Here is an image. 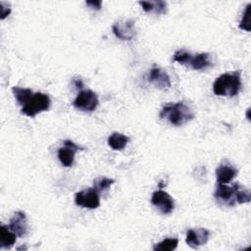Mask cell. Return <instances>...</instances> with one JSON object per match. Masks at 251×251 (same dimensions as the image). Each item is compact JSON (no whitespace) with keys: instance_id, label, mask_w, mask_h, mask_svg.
<instances>
[{"instance_id":"cell-1","label":"cell","mask_w":251,"mask_h":251,"mask_svg":"<svg viewBox=\"0 0 251 251\" xmlns=\"http://www.w3.org/2000/svg\"><path fill=\"white\" fill-rule=\"evenodd\" d=\"M214 197L220 203L226 204V206L249 203L251 200L249 190L243 188L238 183H234L231 186L226 184H219L214 193Z\"/></svg>"},{"instance_id":"cell-2","label":"cell","mask_w":251,"mask_h":251,"mask_svg":"<svg viewBox=\"0 0 251 251\" xmlns=\"http://www.w3.org/2000/svg\"><path fill=\"white\" fill-rule=\"evenodd\" d=\"M160 118L178 126L190 122L194 118V112L183 102H177L165 106L160 113Z\"/></svg>"},{"instance_id":"cell-3","label":"cell","mask_w":251,"mask_h":251,"mask_svg":"<svg viewBox=\"0 0 251 251\" xmlns=\"http://www.w3.org/2000/svg\"><path fill=\"white\" fill-rule=\"evenodd\" d=\"M240 88V72L223 74L218 76L213 83V91L218 96H235L239 92Z\"/></svg>"},{"instance_id":"cell-4","label":"cell","mask_w":251,"mask_h":251,"mask_svg":"<svg viewBox=\"0 0 251 251\" xmlns=\"http://www.w3.org/2000/svg\"><path fill=\"white\" fill-rule=\"evenodd\" d=\"M50 98L47 94L42 92H35L27 100V102L22 107V114L33 118L41 112L48 111L50 107Z\"/></svg>"},{"instance_id":"cell-5","label":"cell","mask_w":251,"mask_h":251,"mask_svg":"<svg viewBox=\"0 0 251 251\" xmlns=\"http://www.w3.org/2000/svg\"><path fill=\"white\" fill-rule=\"evenodd\" d=\"M99 100L95 92L90 89L80 91L73 102V105L77 110L83 112H92L98 106Z\"/></svg>"},{"instance_id":"cell-6","label":"cell","mask_w":251,"mask_h":251,"mask_svg":"<svg viewBox=\"0 0 251 251\" xmlns=\"http://www.w3.org/2000/svg\"><path fill=\"white\" fill-rule=\"evenodd\" d=\"M75 202L77 206L87 209H96L100 206L99 192L94 187L78 191L75 195Z\"/></svg>"},{"instance_id":"cell-7","label":"cell","mask_w":251,"mask_h":251,"mask_svg":"<svg viewBox=\"0 0 251 251\" xmlns=\"http://www.w3.org/2000/svg\"><path fill=\"white\" fill-rule=\"evenodd\" d=\"M151 203L164 215L172 213L175 209V202L171 195L164 190L154 191L151 197Z\"/></svg>"},{"instance_id":"cell-8","label":"cell","mask_w":251,"mask_h":251,"mask_svg":"<svg viewBox=\"0 0 251 251\" xmlns=\"http://www.w3.org/2000/svg\"><path fill=\"white\" fill-rule=\"evenodd\" d=\"M113 33L121 40H131L136 33L133 20H121L112 26Z\"/></svg>"},{"instance_id":"cell-9","label":"cell","mask_w":251,"mask_h":251,"mask_svg":"<svg viewBox=\"0 0 251 251\" xmlns=\"http://www.w3.org/2000/svg\"><path fill=\"white\" fill-rule=\"evenodd\" d=\"M78 150H83V148L70 139L64 140V145L58 150V158L61 164L64 167H72L75 160V154Z\"/></svg>"},{"instance_id":"cell-10","label":"cell","mask_w":251,"mask_h":251,"mask_svg":"<svg viewBox=\"0 0 251 251\" xmlns=\"http://www.w3.org/2000/svg\"><path fill=\"white\" fill-rule=\"evenodd\" d=\"M10 230H12L18 237L25 236L28 232L27 220L25 212L17 211L14 213L12 218L10 219L9 225H7Z\"/></svg>"},{"instance_id":"cell-11","label":"cell","mask_w":251,"mask_h":251,"mask_svg":"<svg viewBox=\"0 0 251 251\" xmlns=\"http://www.w3.org/2000/svg\"><path fill=\"white\" fill-rule=\"evenodd\" d=\"M209 237H210V231L204 227L189 229L186 232L185 242L191 248L197 249L200 246L206 244L209 240Z\"/></svg>"},{"instance_id":"cell-12","label":"cell","mask_w":251,"mask_h":251,"mask_svg":"<svg viewBox=\"0 0 251 251\" xmlns=\"http://www.w3.org/2000/svg\"><path fill=\"white\" fill-rule=\"evenodd\" d=\"M147 80L161 90H167L172 86L171 78L163 69L154 67L150 70Z\"/></svg>"},{"instance_id":"cell-13","label":"cell","mask_w":251,"mask_h":251,"mask_svg":"<svg viewBox=\"0 0 251 251\" xmlns=\"http://www.w3.org/2000/svg\"><path fill=\"white\" fill-rule=\"evenodd\" d=\"M185 65L189 66L191 69H193L195 71L205 70L212 66V61L210 60V54L209 53H199V54H195L194 56L189 54Z\"/></svg>"},{"instance_id":"cell-14","label":"cell","mask_w":251,"mask_h":251,"mask_svg":"<svg viewBox=\"0 0 251 251\" xmlns=\"http://www.w3.org/2000/svg\"><path fill=\"white\" fill-rule=\"evenodd\" d=\"M237 175V170L228 164H222L216 169V176L219 184L230 182Z\"/></svg>"},{"instance_id":"cell-15","label":"cell","mask_w":251,"mask_h":251,"mask_svg":"<svg viewBox=\"0 0 251 251\" xmlns=\"http://www.w3.org/2000/svg\"><path fill=\"white\" fill-rule=\"evenodd\" d=\"M17 235L9 227L5 225H1L0 226V248L11 249L13 245L16 243Z\"/></svg>"},{"instance_id":"cell-16","label":"cell","mask_w":251,"mask_h":251,"mask_svg":"<svg viewBox=\"0 0 251 251\" xmlns=\"http://www.w3.org/2000/svg\"><path fill=\"white\" fill-rule=\"evenodd\" d=\"M139 5L146 13L155 14H166L167 13V2L165 1H140Z\"/></svg>"},{"instance_id":"cell-17","label":"cell","mask_w":251,"mask_h":251,"mask_svg":"<svg viewBox=\"0 0 251 251\" xmlns=\"http://www.w3.org/2000/svg\"><path fill=\"white\" fill-rule=\"evenodd\" d=\"M129 141V137L119 133V132H113L109 137H108V145L113 149V150H123L126 144Z\"/></svg>"},{"instance_id":"cell-18","label":"cell","mask_w":251,"mask_h":251,"mask_svg":"<svg viewBox=\"0 0 251 251\" xmlns=\"http://www.w3.org/2000/svg\"><path fill=\"white\" fill-rule=\"evenodd\" d=\"M12 92H13L18 104L21 106H24L27 102V100L31 97V95L33 94V92L30 88H23V87H19V86L12 87Z\"/></svg>"},{"instance_id":"cell-19","label":"cell","mask_w":251,"mask_h":251,"mask_svg":"<svg viewBox=\"0 0 251 251\" xmlns=\"http://www.w3.org/2000/svg\"><path fill=\"white\" fill-rule=\"evenodd\" d=\"M178 244V239L175 237H169L165 238L162 241L158 242L153 249L155 251H173L177 247Z\"/></svg>"},{"instance_id":"cell-20","label":"cell","mask_w":251,"mask_h":251,"mask_svg":"<svg viewBox=\"0 0 251 251\" xmlns=\"http://www.w3.org/2000/svg\"><path fill=\"white\" fill-rule=\"evenodd\" d=\"M238 27L240 29H243L246 31L251 30V3H249L246 6V8L242 14V18L239 22Z\"/></svg>"},{"instance_id":"cell-21","label":"cell","mask_w":251,"mask_h":251,"mask_svg":"<svg viewBox=\"0 0 251 251\" xmlns=\"http://www.w3.org/2000/svg\"><path fill=\"white\" fill-rule=\"evenodd\" d=\"M114 182H115V180L113 178L100 176V177H97L93 180V187L100 193V192H103V191L109 189L110 186Z\"/></svg>"},{"instance_id":"cell-22","label":"cell","mask_w":251,"mask_h":251,"mask_svg":"<svg viewBox=\"0 0 251 251\" xmlns=\"http://www.w3.org/2000/svg\"><path fill=\"white\" fill-rule=\"evenodd\" d=\"M4 5H5L4 2H0V7H1V17H0V19L1 20H4L11 13V8L10 7H5Z\"/></svg>"},{"instance_id":"cell-23","label":"cell","mask_w":251,"mask_h":251,"mask_svg":"<svg viewBox=\"0 0 251 251\" xmlns=\"http://www.w3.org/2000/svg\"><path fill=\"white\" fill-rule=\"evenodd\" d=\"M85 3L88 7H90L91 9L97 10V11L101 9V5H102V1H100V0H98V1H86Z\"/></svg>"},{"instance_id":"cell-24","label":"cell","mask_w":251,"mask_h":251,"mask_svg":"<svg viewBox=\"0 0 251 251\" xmlns=\"http://www.w3.org/2000/svg\"><path fill=\"white\" fill-rule=\"evenodd\" d=\"M75 87H77V88H81L82 86H83V83H82V81H81V79H75Z\"/></svg>"}]
</instances>
